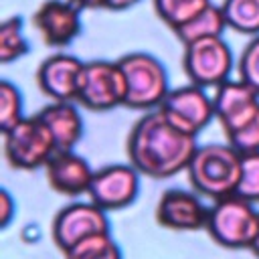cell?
Segmentation results:
<instances>
[{"instance_id":"obj_3","label":"cell","mask_w":259,"mask_h":259,"mask_svg":"<svg viewBox=\"0 0 259 259\" xmlns=\"http://www.w3.org/2000/svg\"><path fill=\"white\" fill-rule=\"evenodd\" d=\"M117 65L125 81V101L130 109H154L160 107L168 95V73L160 59L150 53H127L117 59Z\"/></svg>"},{"instance_id":"obj_21","label":"cell","mask_w":259,"mask_h":259,"mask_svg":"<svg viewBox=\"0 0 259 259\" xmlns=\"http://www.w3.org/2000/svg\"><path fill=\"white\" fill-rule=\"evenodd\" d=\"M28 53V40L22 32V18L10 16L0 24V63L8 65Z\"/></svg>"},{"instance_id":"obj_14","label":"cell","mask_w":259,"mask_h":259,"mask_svg":"<svg viewBox=\"0 0 259 259\" xmlns=\"http://www.w3.org/2000/svg\"><path fill=\"white\" fill-rule=\"evenodd\" d=\"M83 65V61L67 53L51 55L38 65L36 83L53 101H77Z\"/></svg>"},{"instance_id":"obj_1","label":"cell","mask_w":259,"mask_h":259,"mask_svg":"<svg viewBox=\"0 0 259 259\" xmlns=\"http://www.w3.org/2000/svg\"><path fill=\"white\" fill-rule=\"evenodd\" d=\"M196 148V136L178 130L160 109L144 113L132 125L125 142L130 164L154 180L172 178L186 170Z\"/></svg>"},{"instance_id":"obj_23","label":"cell","mask_w":259,"mask_h":259,"mask_svg":"<svg viewBox=\"0 0 259 259\" xmlns=\"http://www.w3.org/2000/svg\"><path fill=\"white\" fill-rule=\"evenodd\" d=\"M235 194L251 202H259V152L243 154L241 178H239V186Z\"/></svg>"},{"instance_id":"obj_22","label":"cell","mask_w":259,"mask_h":259,"mask_svg":"<svg viewBox=\"0 0 259 259\" xmlns=\"http://www.w3.org/2000/svg\"><path fill=\"white\" fill-rule=\"evenodd\" d=\"M22 117H24V113H22L20 89L14 83H10L8 79L0 81V132L2 134L8 132Z\"/></svg>"},{"instance_id":"obj_9","label":"cell","mask_w":259,"mask_h":259,"mask_svg":"<svg viewBox=\"0 0 259 259\" xmlns=\"http://www.w3.org/2000/svg\"><path fill=\"white\" fill-rule=\"evenodd\" d=\"M101 206L95 202H73L69 206H63L55 219H53V241L65 253L75 243L97 235V233H111L109 219Z\"/></svg>"},{"instance_id":"obj_28","label":"cell","mask_w":259,"mask_h":259,"mask_svg":"<svg viewBox=\"0 0 259 259\" xmlns=\"http://www.w3.org/2000/svg\"><path fill=\"white\" fill-rule=\"evenodd\" d=\"M140 0H107V10H115V12H119V10H127V8H132L134 4H138Z\"/></svg>"},{"instance_id":"obj_19","label":"cell","mask_w":259,"mask_h":259,"mask_svg":"<svg viewBox=\"0 0 259 259\" xmlns=\"http://www.w3.org/2000/svg\"><path fill=\"white\" fill-rule=\"evenodd\" d=\"M156 16L172 28H180L188 20H192L196 14H200L204 8H208L212 2L210 0H152Z\"/></svg>"},{"instance_id":"obj_6","label":"cell","mask_w":259,"mask_h":259,"mask_svg":"<svg viewBox=\"0 0 259 259\" xmlns=\"http://www.w3.org/2000/svg\"><path fill=\"white\" fill-rule=\"evenodd\" d=\"M182 67L190 83L200 87H219L229 81V73L233 69V53L225 42L223 34L206 36L184 45Z\"/></svg>"},{"instance_id":"obj_27","label":"cell","mask_w":259,"mask_h":259,"mask_svg":"<svg viewBox=\"0 0 259 259\" xmlns=\"http://www.w3.org/2000/svg\"><path fill=\"white\" fill-rule=\"evenodd\" d=\"M71 2L81 10H97V8L107 10V0H71Z\"/></svg>"},{"instance_id":"obj_26","label":"cell","mask_w":259,"mask_h":259,"mask_svg":"<svg viewBox=\"0 0 259 259\" xmlns=\"http://www.w3.org/2000/svg\"><path fill=\"white\" fill-rule=\"evenodd\" d=\"M14 208H16V204L10 196V192L6 188H2V192H0V225H2V229H6L10 225V221L14 217Z\"/></svg>"},{"instance_id":"obj_8","label":"cell","mask_w":259,"mask_h":259,"mask_svg":"<svg viewBox=\"0 0 259 259\" xmlns=\"http://www.w3.org/2000/svg\"><path fill=\"white\" fill-rule=\"evenodd\" d=\"M158 109L170 123L190 136H196L214 117L212 97H208L204 87L196 83L170 89Z\"/></svg>"},{"instance_id":"obj_24","label":"cell","mask_w":259,"mask_h":259,"mask_svg":"<svg viewBox=\"0 0 259 259\" xmlns=\"http://www.w3.org/2000/svg\"><path fill=\"white\" fill-rule=\"evenodd\" d=\"M239 79L259 93V34L247 42L239 57Z\"/></svg>"},{"instance_id":"obj_11","label":"cell","mask_w":259,"mask_h":259,"mask_svg":"<svg viewBox=\"0 0 259 259\" xmlns=\"http://www.w3.org/2000/svg\"><path fill=\"white\" fill-rule=\"evenodd\" d=\"M140 190V172L132 164H113L97 170L89 186V198L103 210L130 206Z\"/></svg>"},{"instance_id":"obj_20","label":"cell","mask_w":259,"mask_h":259,"mask_svg":"<svg viewBox=\"0 0 259 259\" xmlns=\"http://www.w3.org/2000/svg\"><path fill=\"white\" fill-rule=\"evenodd\" d=\"M65 259H121V251L113 241L111 233H97L63 253Z\"/></svg>"},{"instance_id":"obj_10","label":"cell","mask_w":259,"mask_h":259,"mask_svg":"<svg viewBox=\"0 0 259 259\" xmlns=\"http://www.w3.org/2000/svg\"><path fill=\"white\" fill-rule=\"evenodd\" d=\"M214 117L225 136H233L259 115V93L245 81H225L212 95Z\"/></svg>"},{"instance_id":"obj_13","label":"cell","mask_w":259,"mask_h":259,"mask_svg":"<svg viewBox=\"0 0 259 259\" xmlns=\"http://www.w3.org/2000/svg\"><path fill=\"white\" fill-rule=\"evenodd\" d=\"M208 208L192 192L180 188H168L162 192L156 204V221L170 231H198L204 229Z\"/></svg>"},{"instance_id":"obj_2","label":"cell","mask_w":259,"mask_h":259,"mask_svg":"<svg viewBox=\"0 0 259 259\" xmlns=\"http://www.w3.org/2000/svg\"><path fill=\"white\" fill-rule=\"evenodd\" d=\"M243 154L227 144L198 146L186 172L194 192L219 200L237 192Z\"/></svg>"},{"instance_id":"obj_29","label":"cell","mask_w":259,"mask_h":259,"mask_svg":"<svg viewBox=\"0 0 259 259\" xmlns=\"http://www.w3.org/2000/svg\"><path fill=\"white\" fill-rule=\"evenodd\" d=\"M251 251H253L255 257H259V229H257V235H255V239L251 243Z\"/></svg>"},{"instance_id":"obj_12","label":"cell","mask_w":259,"mask_h":259,"mask_svg":"<svg viewBox=\"0 0 259 259\" xmlns=\"http://www.w3.org/2000/svg\"><path fill=\"white\" fill-rule=\"evenodd\" d=\"M32 26L47 47H69L81 34V8L71 0H45L32 12Z\"/></svg>"},{"instance_id":"obj_18","label":"cell","mask_w":259,"mask_h":259,"mask_svg":"<svg viewBox=\"0 0 259 259\" xmlns=\"http://www.w3.org/2000/svg\"><path fill=\"white\" fill-rule=\"evenodd\" d=\"M221 10L227 28L249 36L259 34V0H223Z\"/></svg>"},{"instance_id":"obj_16","label":"cell","mask_w":259,"mask_h":259,"mask_svg":"<svg viewBox=\"0 0 259 259\" xmlns=\"http://www.w3.org/2000/svg\"><path fill=\"white\" fill-rule=\"evenodd\" d=\"M38 117L51 130L57 152H71L83 138V117L73 101H53L38 111Z\"/></svg>"},{"instance_id":"obj_25","label":"cell","mask_w":259,"mask_h":259,"mask_svg":"<svg viewBox=\"0 0 259 259\" xmlns=\"http://www.w3.org/2000/svg\"><path fill=\"white\" fill-rule=\"evenodd\" d=\"M227 142L239 150L241 154H251V152H259V115L249 123L245 125L243 130H239L237 134L229 136Z\"/></svg>"},{"instance_id":"obj_17","label":"cell","mask_w":259,"mask_h":259,"mask_svg":"<svg viewBox=\"0 0 259 259\" xmlns=\"http://www.w3.org/2000/svg\"><path fill=\"white\" fill-rule=\"evenodd\" d=\"M225 28H227V20H225V14H223L221 6L210 4L200 14H196L192 20H188L186 24L176 28L174 34L182 45H188V42L198 40V38L219 36V34H223Z\"/></svg>"},{"instance_id":"obj_4","label":"cell","mask_w":259,"mask_h":259,"mask_svg":"<svg viewBox=\"0 0 259 259\" xmlns=\"http://www.w3.org/2000/svg\"><path fill=\"white\" fill-rule=\"evenodd\" d=\"M208 237L227 249H251V243L259 229V212L253 202L231 194L214 200L208 208L206 225Z\"/></svg>"},{"instance_id":"obj_15","label":"cell","mask_w":259,"mask_h":259,"mask_svg":"<svg viewBox=\"0 0 259 259\" xmlns=\"http://www.w3.org/2000/svg\"><path fill=\"white\" fill-rule=\"evenodd\" d=\"M93 170L89 162L71 152H57L45 164V176L51 190L63 196H79L89 192Z\"/></svg>"},{"instance_id":"obj_7","label":"cell","mask_w":259,"mask_h":259,"mask_svg":"<svg viewBox=\"0 0 259 259\" xmlns=\"http://www.w3.org/2000/svg\"><path fill=\"white\" fill-rule=\"evenodd\" d=\"M125 101V81L117 61H87L79 79L77 103L91 111H109Z\"/></svg>"},{"instance_id":"obj_5","label":"cell","mask_w":259,"mask_h":259,"mask_svg":"<svg viewBox=\"0 0 259 259\" xmlns=\"http://www.w3.org/2000/svg\"><path fill=\"white\" fill-rule=\"evenodd\" d=\"M4 136V156L8 164L16 170H36L45 166L53 154H57V144L47 127V123L38 117V113L30 117H22L14 127L2 134Z\"/></svg>"}]
</instances>
